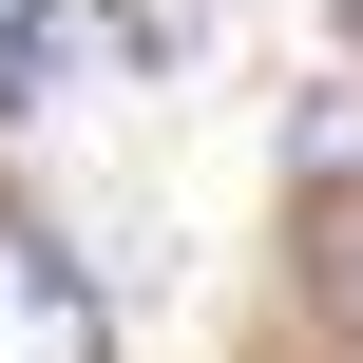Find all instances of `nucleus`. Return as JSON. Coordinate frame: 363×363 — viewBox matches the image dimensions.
<instances>
[{"label":"nucleus","instance_id":"20e7f679","mask_svg":"<svg viewBox=\"0 0 363 363\" xmlns=\"http://www.w3.org/2000/svg\"><path fill=\"white\" fill-rule=\"evenodd\" d=\"M287 153H306V172H345V153H363V77H325V96L287 115Z\"/></svg>","mask_w":363,"mask_h":363},{"label":"nucleus","instance_id":"7ed1b4c3","mask_svg":"<svg viewBox=\"0 0 363 363\" xmlns=\"http://www.w3.org/2000/svg\"><path fill=\"white\" fill-rule=\"evenodd\" d=\"M57 19H77V0H19V19H0V115L57 96Z\"/></svg>","mask_w":363,"mask_h":363},{"label":"nucleus","instance_id":"f03ea898","mask_svg":"<svg viewBox=\"0 0 363 363\" xmlns=\"http://www.w3.org/2000/svg\"><path fill=\"white\" fill-rule=\"evenodd\" d=\"M96 19H115V57H134V77H172V57H211V19H230V0H96Z\"/></svg>","mask_w":363,"mask_h":363},{"label":"nucleus","instance_id":"f257e3e1","mask_svg":"<svg viewBox=\"0 0 363 363\" xmlns=\"http://www.w3.org/2000/svg\"><path fill=\"white\" fill-rule=\"evenodd\" d=\"M0 363H96V287H77V249L19 230V211H0Z\"/></svg>","mask_w":363,"mask_h":363}]
</instances>
